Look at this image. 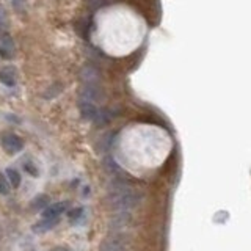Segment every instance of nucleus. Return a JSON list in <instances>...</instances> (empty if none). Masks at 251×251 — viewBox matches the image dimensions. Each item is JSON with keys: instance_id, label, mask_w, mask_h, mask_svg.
<instances>
[{"instance_id": "1", "label": "nucleus", "mask_w": 251, "mask_h": 251, "mask_svg": "<svg viewBox=\"0 0 251 251\" xmlns=\"http://www.w3.org/2000/svg\"><path fill=\"white\" fill-rule=\"evenodd\" d=\"M0 143H2V148L8 154H17V153H21V151L24 149L22 138H19L15 134H6V135H3L2 140H0Z\"/></svg>"}, {"instance_id": "2", "label": "nucleus", "mask_w": 251, "mask_h": 251, "mask_svg": "<svg viewBox=\"0 0 251 251\" xmlns=\"http://www.w3.org/2000/svg\"><path fill=\"white\" fill-rule=\"evenodd\" d=\"M68 209V203H55L50 204V206L46 207V210L43 212V219H50V220H58L60 215Z\"/></svg>"}, {"instance_id": "3", "label": "nucleus", "mask_w": 251, "mask_h": 251, "mask_svg": "<svg viewBox=\"0 0 251 251\" xmlns=\"http://www.w3.org/2000/svg\"><path fill=\"white\" fill-rule=\"evenodd\" d=\"M58 223V220H50V219H43L39 223H36L35 226H33V229L36 231V233H46V231H49L55 226V224Z\"/></svg>"}, {"instance_id": "4", "label": "nucleus", "mask_w": 251, "mask_h": 251, "mask_svg": "<svg viewBox=\"0 0 251 251\" xmlns=\"http://www.w3.org/2000/svg\"><path fill=\"white\" fill-rule=\"evenodd\" d=\"M6 177H8V181H10L13 188H17L19 186H21V174L17 173V170L8 168L6 170Z\"/></svg>"}, {"instance_id": "5", "label": "nucleus", "mask_w": 251, "mask_h": 251, "mask_svg": "<svg viewBox=\"0 0 251 251\" xmlns=\"http://www.w3.org/2000/svg\"><path fill=\"white\" fill-rule=\"evenodd\" d=\"M10 188H11V184L8 181V177H6V174L0 173V195H8L10 193Z\"/></svg>"}, {"instance_id": "6", "label": "nucleus", "mask_w": 251, "mask_h": 251, "mask_svg": "<svg viewBox=\"0 0 251 251\" xmlns=\"http://www.w3.org/2000/svg\"><path fill=\"white\" fill-rule=\"evenodd\" d=\"M0 80L5 85H8V87H11V85H15V76H13V72L10 69H3L0 72Z\"/></svg>"}, {"instance_id": "7", "label": "nucleus", "mask_w": 251, "mask_h": 251, "mask_svg": "<svg viewBox=\"0 0 251 251\" xmlns=\"http://www.w3.org/2000/svg\"><path fill=\"white\" fill-rule=\"evenodd\" d=\"M46 204H49V200H47V196H44V195H41L39 198H36L35 201H33V207H38V209H41V207H44Z\"/></svg>"}, {"instance_id": "8", "label": "nucleus", "mask_w": 251, "mask_h": 251, "mask_svg": "<svg viewBox=\"0 0 251 251\" xmlns=\"http://www.w3.org/2000/svg\"><path fill=\"white\" fill-rule=\"evenodd\" d=\"M24 170L27 171L29 174H31V176H38V170L35 168V165H33V163H30V162L24 163Z\"/></svg>"}, {"instance_id": "9", "label": "nucleus", "mask_w": 251, "mask_h": 251, "mask_svg": "<svg viewBox=\"0 0 251 251\" xmlns=\"http://www.w3.org/2000/svg\"><path fill=\"white\" fill-rule=\"evenodd\" d=\"M52 251H68V250H64V248H55V250H52Z\"/></svg>"}]
</instances>
